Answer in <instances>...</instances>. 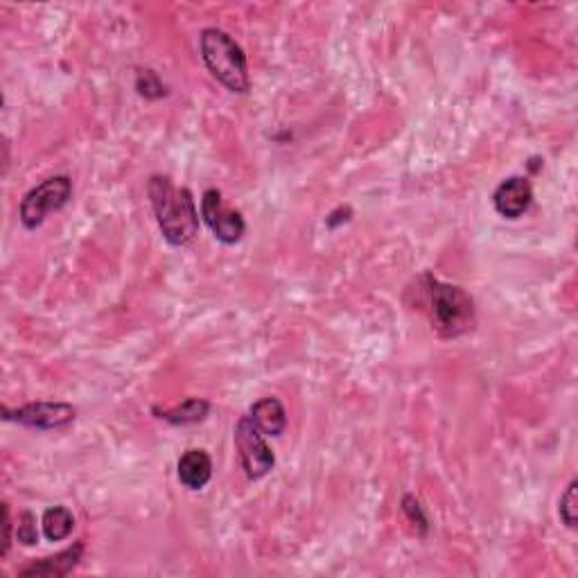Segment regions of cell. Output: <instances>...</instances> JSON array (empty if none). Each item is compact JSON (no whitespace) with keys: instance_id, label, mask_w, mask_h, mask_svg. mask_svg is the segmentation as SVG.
I'll use <instances>...</instances> for the list:
<instances>
[{"instance_id":"3","label":"cell","mask_w":578,"mask_h":578,"mask_svg":"<svg viewBox=\"0 0 578 578\" xmlns=\"http://www.w3.org/2000/svg\"><path fill=\"white\" fill-rule=\"evenodd\" d=\"M199 52L208 73L213 75L224 89L238 95L249 91L251 80L247 55H244L240 43L235 41L229 32L220 28H204L199 34Z\"/></svg>"},{"instance_id":"17","label":"cell","mask_w":578,"mask_h":578,"mask_svg":"<svg viewBox=\"0 0 578 578\" xmlns=\"http://www.w3.org/2000/svg\"><path fill=\"white\" fill-rule=\"evenodd\" d=\"M16 540L25 547H32L39 542V529H37V518L30 511H23L19 515V524H16Z\"/></svg>"},{"instance_id":"12","label":"cell","mask_w":578,"mask_h":578,"mask_svg":"<svg viewBox=\"0 0 578 578\" xmlns=\"http://www.w3.org/2000/svg\"><path fill=\"white\" fill-rule=\"evenodd\" d=\"M210 411V402L204 398H188L183 400L181 405L172 407V409H159L154 407L156 418L165 420L170 425H195L201 423L208 416Z\"/></svg>"},{"instance_id":"13","label":"cell","mask_w":578,"mask_h":578,"mask_svg":"<svg viewBox=\"0 0 578 578\" xmlns=\"http://www.w3.org/2000/svg\"><path fill=\"white\" fill-rule=\"evenodd\" d=\"M41 527L50 542H61L73 533L75 518L66 506H50V509H46V513H43Z\"/></svg>"},{"instance_id":"5","label":"cell","mask_w":578,"mask_h":578,"mask_svg":"<svg viewBox=\"0 0 578 578\" xmlns=\"http://www.w3.org/2000/svg\"><path fill=\"white\" fill-rule=\"evenodd\" d=\"M235 439V450H238V457L244 472H247L249 479H262L269 475L271 470L276 466V457L274 452L265 441V434L251 423L249 416H242L235 425L233 432Z\"/></svg>"},{"instance_id":"15","label":"cell","mask_w":578,"mask_h":578,"mask_svg":"<svg viewBox=\"0 0 578 578\" xmlns=\"http://www.w3.org/2000/svg\"><path fill=\"white\" fill-rule=\"evenodd\" d=\"M136 89L147 100H159L165 95V86L154 70H140L136 77Z\"/></svg>"},{"instance_id":"4","label":"cell","mask_w":578,"mask_h":578,"mask_svg":"<svg viewBox=\"0 0 578 578\" xmlns=\"http://www.w3.org/2000/svg\"><path fill=\"white\" fill-rule=\"evenodd\" d=\"M70 197H73V181L66 174H57V177L41 181L21 201V224L28 231L39 229L50 213H57L68 204Z\"/></svg>"},{"instance_id":"10","label":"cell","mask_w":578,"mask_h":578,"mask_svg":"<svg viewBox=\"0 0 578 578\" xmlns=\"http://www.w3.org/2000/svg\"><path fill=\"white\" fill-rule=\"evenodd\" d=\"M177 475L181 484L188 490L206 488L210 477H213V461H210V454L197 448L186 450L177 463Z\"/></svg>"},{"instance_id":"6","label":"cell","mask_w":578,"mask_h":578,"mask_svg":"<svg viewBox=\"0 0 578 578\" xmlns=\"http://www.w3.org/2000/svg\"><path fill=\"white\" fill-rule=\"evenodd\" d=\"M201 217L222 244H238L247 233L242 213L226 206L222 192L217 188H208L201 197Z\"/></svg>"},{"instance_id":"9","label":"cell","mask_w":578,"mask_h":578,"mask_svg":"<svg viewBox=\"0 0 578 578\" xmlns=\"http://www.w3.org/2000/svg\"><path fill=\"white\" fill-rule=\"evenodd\" d=\"M82 556H84V542L77 540L73 547L59 551V554H55V556L39 558V560H34V563L25 565L23 569H19V576H25V578H34V576H37V578L39 576L61 578V576H68L77 565H80Z\"/></svg>"},{"instance_id":"11","label":"cell","mask_w":578,"mask_h":578,"mask_svg":"<svg viewBox=\"0 0 578 578\" xmlns=\"http://www.w3.org/2000/svg\"><path fill=\"white\" fill-rule=\"evenodd\" d=\"M247 416L265 436H280L287 427V411L278 398H262L253 402Z\"/></svg>"},{"instance_id":"14","label":"cell","mask_w":578,"mask_h":578,"mask_svg":"<svg viewBox=\"0 0 578 578\" xmlns=\"http://www.w3.org/2000/svg\"><path fill=\"white\" fill-rule=\"evenodd\" d=\"M576 490H578V481H569L567 490L560 497V504H558V513H560V520L567 529H576V520H578V509H576Z\"/></svg>"},{"instance_id":"7","label":"cell","mask_w":578,"mask_h":578,"mask_svg":"<svg viewBox=\"0 0 578 578\" xmlns=\"http://www.w3.org/2000/svg\"><path fill=\"white\" fill-rule=\"evenodd\" d=\"M77 409L68 402H30L23 407H3V418L30 429H64L73 423Z\"/></svg>"},{"instance_id":"16","label":"cell","mask_w":578,"mask_h":578,"mask_svg":"<svg viewBox=\"0 0 578 578\" xmlns=\"http://www.w3.org/2000/svg\"><path fill=\"white\" fill-rule=\"evenodd\" d=\"M402 513L407 515L409 524H414V529H418L420 536H427L429 520H427V515L423 511V506H420V502L414 495L402 497Z\"/></svg>"},{"instance_id":"2","label":"cell","mask_w":578,"mask_h":578,"mask_svg":"<svg viewBox=\"0 0 578 578\" xmlns=\"http://www.w3.org/2000/svg\"><path fill=\"white\" fill-rule=\"evenodd\" d=\"M423 283L429 321L443 339H457L472 330L475 326V299L466 289L443 283L432 274H425Z\"/></svg>"},{"instance_id":"8","label":"cell","mask_w":578,"mask_h":578,"mask_svg":"<svg viewBox=\"0 0 578 578\" xmlns=\"http://www.w3.org/2000/svg\"><path fill=\"white\" fill-rule=\"evenodd\" d=\"M533 204V188L527 177L504 179L493 192V206L504 220H520Z\"/></svg>"},{"instance_id":"1","label":"cell","mask_w":578,"mask_h":578,"mask_svg":"<svg viewBox=\"0 0 578 578\" xmlns=\"http://www.w3.org/2000/svg\"><path fill=\"white\" fill-rule=\"evenodd\" d=\"M150 201L163 238L172 247H186L199 233V210L188 188H177L170 177L154 174L150 179Z\"/></svg>"},{"instance_id":"18","label":"cell","mask_w":578,"mask_h":578,"mask_svg":"<svg viewBox=\"0 0 578 578\" xmlns=\"http://www.w3.org/2000/svg\"><path fill=\"white\" fill-rule=\"evenodd\" d=\"M12 545V518H10V506L3 504V558L10 554Z\"/></svg>"}]
</instances>
